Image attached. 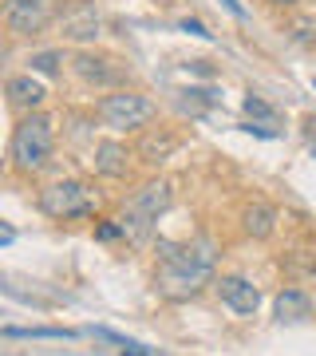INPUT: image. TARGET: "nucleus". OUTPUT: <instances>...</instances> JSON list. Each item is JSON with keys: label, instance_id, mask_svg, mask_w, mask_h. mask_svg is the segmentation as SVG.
Wrapping results in <instances>:
<instances>
[{"label": "nucleus", "instance_id": "nucleus-17", "mask_svg": "<svg viewBox=\"0 0 316 356\" xmlns=\"http://www.w3.org/2000/svg\"><path fill=\"white\" fill-rule=\"evenodd\" d=\"M245 115H257V119H273V107L257 95H245Z\"/></svg>", "mask_w": 316, "mask_h": 356}, {"label": "nucleus", "instance_id": "nucleus-23", "mask_svg": "<svg viewBox=\"0 0 316 356\" xmlns=\"http://www.w3.org/2000/svg\"><path fill=\"white\" fill-rule=\"evenodd\" d=\"M269 4H277V8H292L297 0H269Z\"/></svg>", "mask_w": 316, "mask_h": 356}, {"label": "nucleus", "instance_id": "nucleus-11", "mask_svg": "<svg viewBox=\"0 0 316 356\" xmlns=\"http://www.w3.org/2000/svg\"><path fill=\"white\" fill-rule=\"evenodd\" d=\"M241 226H245V234L249 238H269L273 229H277V210L269 202H253L245 214H241Z\"/></svg>", "mask_w": 316, "mask_h": 356}, {"label": "nucleus", "instance_id": "nucleus-14", "mask_svg": "<svg viewBox=\"0 0 316 356\" xmlns=\"http://www.w3.org/2000/svg\"><path fill=\"white\" fill-rule=\"evenodd\" d=\"M63 64V51L60 48H48V51H36L28 56V72H40V76H56Z\"/></svg>", "mask_w": 316, "mask_h": 356}, {"label": "nucleus", "instance_id": "nucleus-20", "mask_svg": "<svg viewBox=\"0 0 316 356\" xmlns=\"http://www.w3.org/2000/svg\"><path fill=\"white\" fill-rule=\"evenodd\" d=\"M245 131H249V135H261V139H277V131H269V127H257V123H245Z\"/></svg>", "mask_w": 316, "mask_h": 356}, {"label": "nucleus", "instance_id": "nucleus-12", "mask_svg": "<svg viewBox=\"0 0 316 356\" xmlns=\"http://www.w3.org/2000/svg\"><path fill=\"white\" fill-rule=\"evenodd\" d=\"M313 317V301L301 289H281L277 293V321H304Z\"/></svg>", "mask_w": 316, "mask_h": 356}, {"label": "nucleus", "instance_id": "nucleus-19", "mask_svg": "<svg viewBox=\"0 0 316 356\" xmlns=\"http://www.w3.org/2000/svg\"><path fill=\"white\" fill-rule=\"evenodd\" d=\"M182 32H190V36H202V40H210L214 32H206V24L202 20H182Z\"/></svg>", "mask_w": 316, "mask_h": 356}, {"label": "nucleus", "instance_id": "nucleus-15", "mask_svg": "<svg viewBox=\"0 0 316 356\" xmlns=\"http://www.w3.org/2000/svg\"><path fill=\"white\" fill-rule=\"evenodd\" d=\"M4 337H28V341H32V337H36V341H72V337H76V332H67V329H4Z\"/></svg>", "mask_w": 316, "mask_h": 356}, {"label": "nucleus", "instance_id": "nucleus-9", "mask_svg": "<svg viewBox=\"0 0 316 356\" xmlns=\"http://www.w3.org/2000/svg\"><path fill=\"white\" fill-rule=\"evenodd\" d=\"M60 28L67 40H95L99 36V13H95V4H76L60 20Z\"/></svg>", "mask_w": 316, "mask_h": 356}, {"label": "nucleus", "instance_id": "nucleus-16", "mask_svg": "<svg viewBox=\"0 0 316 356\" xmlns=\"http://www.w3.org/2000/svg\"><path fill=\"white\" fill-rule=\"evenodd\" d=\"M166 151H174V139L170 135H163V139H147V147H142V154H166ZM147 163H158V159H147Z\"/></svg>", "mask_w": 316, "mask_h": 356}, {"label": "nucleus", "instance_id": "nucleus-21", "mask_svg": "<svg viewBox=\"0 0 316 356\" xmlns=\"http://www.w3.org/2000/svg\"><path fill=\"white\" fill-rule=\"evenodd\" d=\"M226 8H229V13H233V16H238V20H249V13H245V8H241L238 0H226Z\"/></svg>", "mask_w": 316, "mask_h": 356}, {"label": "nucleus", "instance_id": "nucleus-7", "mask_svg": "<svg viewBox=\"0 0 316 356\" xmlns=\"http://www.w3.org/2000/svg\"><path fill=\"white\" fill-rule=\"evenodd\" d=\"M214 289H217V297H222V305L233 309L238 317H253V313L261 309V289H257L249 277H241V273H226V277H217Z\"/></svg>", "mask_w": 316, "mask_h": 356}, {"label": "nucleus", "instance_id": "nucleus-2", "mask_svg": "<svg viewBox=\"0 0 316 356\" xmlns=\"http://www.w3.org/2000/svg\"><path fill=\"white\" fill-rule=\"evenodd\" d=\"M56 123L51 115H40V111H28L13 131V143H8V159H13V170L20 175H36L44 170L51 159V147H56Z\"/></svg>", "mask_w": 316, "mask_h": 356}, {"label": "nucleus", "instance_id": "nucleus-22", "mask_svg": "<svg viewBox=\"0 0 316 356\" xmlns=\"http://www.w3.org/2000/svg\"><path fill=\"white\" fill-rule=\"evenodd\" d=\"M123 356H151V353H142V344H135V348H123Z\"/></svg>", "mask_w": 316, "mask_h": 356}, {"label": "nucleus", "instance_id": "nucleus-1", "mask_svg": "<svg viewBox=\"0 0 316 356\" xmlns=\"http://www.w3.org/2000/svg\"><path fill=\"white\" fill-rule=\"evenodd\" d=\"M158 269H154V289L163 293L166 301H186V297H198L202 285L214 273L217 261V245L210 238H198V242L186 245H170L158 242Z\"/></svg>", "mask_w": 316, "mask_h": 356}, {"label": "nucleus", "instance_id": "nucleus-3", "mask_svg": "<svg viewBox=\"0 0 316 356\" xmlns=\"http://www.w3.org/2000/svg\"><path fill=\"white\" fill-rule=\"evenodd\" d=\"M166 206H170V182H147L142 191H135L126 198V210H123V234L131 242H142L147 234L154 229L158 214H163Z\"/></svg>", "mask_w": 316, "mask_h": 356}, {"label": "nucleus", "instance_id": "nucleus-18", "mask_svg": "<svg viewBox=\"0 0 316 356\" xmlns=\"http://www.w3.org/2000/svg\"><path fill=\"white\" fill-rule=\"evenodd\" d=\"M119 234H123V226H115V222H103V226L95 229V238H99V242H115Z\"/></svg>", "mask_w": 316, "mask_h": 356}, {"label": "nucleus", "instance_id": "nucleus-13", "mask_svg": "<svg viewBox=\"0 0 316 356\" xmlns=\"http://www.w3.org/2000/svg\"><path fill=\"white\" fill-rule=\"evenodd\" d=\"M103 64H111V60H99V56H79L76 60V72H79V79H88V83H115L119 79V72L115 67H103Z\"/></svg>", "mask_w": 316, "mask_h": 356}, {"label": "nucleus", "instance_id": "nucleus-8", "mask_svg": "<svg viewBox=\"0 0 316 356\" xmlns=\"http://www.w3.org/2000/svg\"><path fill=\"white\" fill-rule=\"evenodd\" d=\"M4 95H8V107H16V111H36L40 103H44V83L40 79H32V72L28 76H13L8 83H4Z\"/></svg>", "mask_w": 316, "mask_h": 356}, {"label": "nucleus", "instance_id": "nucleus-5", "mask_svg": "<svg viewBox=\"0 0 316 356\" xmlns=\"http://www.w3.org/2000/svg\"><path fill=\"white\" fill-rule=\"evenodd\" d=\"M40 210L56 222H67V218H91L95 214V194L76 182V178H63V182H51L40 191Z\"/></svg>", "mask_w": 316, "mask_h": 356}, {"label": "nucleus", "instance_id": "nucleus-6", "mask_svg": "<svg viewBox=\"0 0 316 356\" xmlns=\"http://www.w3.org/2000/svg\"><path fill=\"white\" fill-rule=\"evenodd\" d=\"M51 0H8L4 4V28L13 36H36L51 20Z\"/></svg>", "mask_w": 316, "mask_h": 356}, {"label": "nucleus", "instance_id": "nucleus-4", "mask_svg": "<svg viewBox=\"0 0 316 356\" xmlns=\"http://www.w3.org/2000/svg\"><path fill=\"white\" fill-rule=\"evenodd\" d=\"M95 115H99L103 127L111 131H139L154 119V103L139 91H111L95 103Z\"/></svg>", "mask_w": 316, "mask_h": 356}, {"label": "nucleus", "instance_id": "nucleus-10", "mask_svg": "<svg viewBox=\"0 0 316 356\" xmlns=\"http://www.w3.org/2000/svg\"><path fill=\"white\" fill-rule=\"evenodd\" d=\"M126 147L123 143H115V139H107V143H99L95 147V154H91V166H95V175H103V178H123L126 175Z\"/></svg>", "mask_w": 316, "mask_h": 356}, {"label": "nucleus", "instance_id": "nucleus-24", "mask_svg": "<svg viewBox=\"0 0 316 356\" xmlns=\"http://www.w3.org/2000/svg\"><path fill=\"white\" fill-rule=\"evenodd\" d=\"M313 88H316V76H313Z\"/></svg>", "mask_w": 316, "mask_h": 356}]
</instances>
